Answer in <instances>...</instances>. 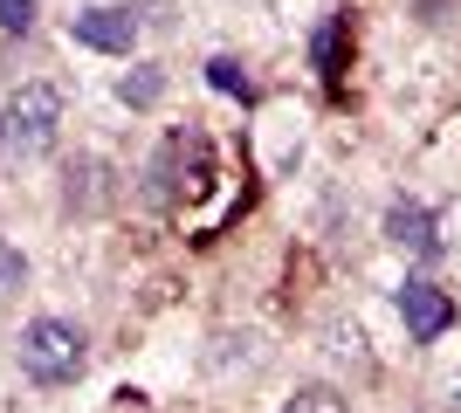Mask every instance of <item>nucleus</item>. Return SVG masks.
Masks as SVG:
<instances>
[{
  "label": "nucleus",
  "mask_w": 461,
  "mask_h": 413,
  "mask_svg": "<svg viewBox=\"0 0 461 413\" xmlns=\"http://www.w3.org/2000/svg\"><path fill=\"white\" fill-rule=\"evenodd\" d=\"M0 28H7V35H28V28H35V0H0Z\"/></svg>",
  "instance_id": "12"
},
{
  "label": "nucleus",
  "mask_w": 461,
  "mask_h": 413,
  "mask_svg": "<svg viewBox=\"0 0 461 413\" xmlns=\"http://www.w3.org/2000/svg\"><path fill=\"white\" fill-rule=\"evenodd\" d=\"M207 179H213L207 138H200V131H173V138H166V152L152 158V193L158 200H193Z\"/></svg>",
  "instance_id": "3"
},
{
  "label": "nucleus",
  "mask_w": 461,
  "mask_h": 413,
  "mask_svg": "<svg viewBox=\"0 0 461 413\" xmlns=\"http://www.w3.org/2000/svg\"><path fill=\"white\" fill-rule=\"evenodd\" d=\"M283 413H345V400L330 393V386H296Z\"/></svg>",
  "instance_id": "9"
},
{
  "label": "nucleus",
  "mask_w": 461,
  "mask_h": 413,
  "mask_svg": "<svg viewBox=\"0 0 461 413\" xmlns=\"http://www.w3.org/2000/svg\"><path fill=\"white\" fill-rule=\"evenodd\" d=\"M207 83H213V90H228V97H255V83L241 76V62H228V56L207 62Z\"/></svg>",
  "instance_id": "10"
},
{
  "label": "nucleus",
  "mask_w": 461,
  "mask_h": 413,
  "mask_svg": "<svg viewBox=\"0 0 461 413\" xmlns=\"http://www.w3.org/2000/svg\"><path fill=\"white\" fill-rule=\"evenodd\" d=\"M62 131V97H56V83H21L14 97L0 103V152L7 158H35L49 152Z\"/></svg>",
  "instance_id": "1"
},
{
  "label": "nucleus",
  "mask_w": 461,
  "mask_h": 413,
  "mask_svg": "<svg viewBox=\"0 0 461 413\" xmlns=\"http://www.w3.org/2000/svg\"><path fill=\"white\" fill-rule=\"evenodd\" d=\"M90 352H83V331L77 324H62V317H35L28 331H21V373L41 379V386H69L83 379Z\"/></svg>",
  "instance_id": "2"
},
{
  "label": "nucleus",
  "mask_w": 461,
  "mask_h": 413,
  "mask_svg": "<svg viewBox=\"0 0 461 413\" xmlns=\"http://www.w3.org/2000/svg\"><path fill=\"white\" fill-rule=\"evenodd\" d=\"M69 35H77L83 49H104V56H131L138 14L131 7H83V14H69Z\"/></svg>",
  "instance_id": "4"
},
{
  "label": "nucleus",
  "mask_w": 461,
  "mask_h": 413,
  "mask_svg": "<svg viewBox=\"0 0 461 413\" xmlns=\"http://www.w3.org/2000/svg\"><path fill=\"white\" fill-rule=\"evenodd\" d=\"M158 90H166V76H158V69H131V76L117 83V97L131 103V111H145V103H158Z\"/></svg>",
  "instance_id": "8"
},
{
  "label": "nucleus",
  "mask_w": 461,
  "mask_h": 413,
  "mask_svg": "<svg viewBox=\"0 0 461 413\" xmlns=\"http://www.w3.org/2000/svg\"><path fill=\"white\" fill-rule=\"evenodd\" d=\"M21 283H28V262H21V248H14V241H0V303H7V296H14Z\"/></svg>",
  "instance_id": "11"
},
{
  "label": "nucleus",
  "mask_w": 461,
  "mask_h": 413,
  "mask_svg": "<svg viewBox=\"0 0 461 413\" xmlns=\"http://www.w3.org/2000/svg\"><path fill=\"white\" fill-rule=\"evenodd\" d=\"M455 407H461V386H455Z\"/></svg>",
  "instance_id": "13"
},
{
  "label": "nucleus",
  "mask_w": 461,
  "mask_h": 413,
  "mask_svg": "<svg viewBox=\"0 0 461 413\" xmlns=\"http://www.w3.org/2000/svg\"><path fill=\"white\" fill-rule=\"evenodd\" d=\"M310 62H317V76H324L330 90L345 83V62H351V21L345 14L317 21V35H310Z\"/></svg>",
  "instance_id": "6"
},
{
  "label": "nucleus",
  "mask_w": 461,
  "mask_h": 413,
  "mask_svg": "<svg viewBox=\"0 0 461 413\" xmlns=\"http://www.w3.org/2000/svg\"><path fill=\"white\" fill-rule=\"evenodd\" d=\"M385 235L400 241L406 256H434L441 241H434V220H427V207H393L385 214Z\"/></svg>",
  "instance_id": "7"
},
{
  "label": "nucleus",
  "mask_w": 461,
  "mask_h": 413,
  "mask_svg": "<svg viewBox=\"0 0 461 413\" xmlns=\"http://www.w3.org/2000/svg\"><path fill=\"white\" fill-rule=\"evenodd\" d=\"M400 317H406V331L420 337V345H434V337L455 324V296L434 290V283H406L400 290Z\"/></svg>",
  "instance_id": "5"
}]
</instances>
